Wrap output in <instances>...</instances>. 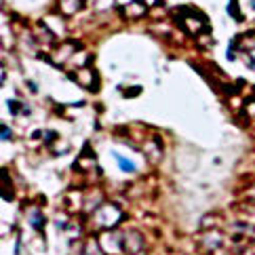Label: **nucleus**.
I'll return each mask as SVG.
<instances>
[{"label":"nucleus","mask_w":255,"mask_h":255,"mask_svg":"<svg viewBox=\"0 0 255 255\" xmlns=\"http://www.w3.org/2000/svg\"><path fill=\"white\" fill-rule=\"evenodd\" d=\"M114 156H116V160L120 163V169L122 171H127V173H133V171H135V165H133L131 160H127L125 156H120V154H114Z\"/></svg>","instance_id":"1"},{"label":"nucleus","mask_w":255,"mask_h":255,"mask_svg":"<svg viewBox=\"0 0 255 255\" xmlns=\"http://www.w3.org/2000/svg\"><path fill=\"white\" fill-rule=\"evenodd\" d=\"M8 108H11V112H13V114H17V110H19V103H17V101H8Z\"/></svg>","instance_id":"2"},{"label":"nucleus","mask_w":255,"mask_h":255,"mask_svg":"<svg viewBox=\"0 0 255 255\" xmlns=\"http://www.w3.org/2000/svg\"><path fill=\"white\" fill-rule=\"evenodd\" d=\"M11 137V133H8V129L6 127H2V139H8Z\"/></svg>","instance_id":"3"}]
</instances>
